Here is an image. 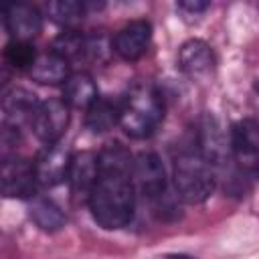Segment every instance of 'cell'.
Listing matches in <instances>:
<instances>
[{"instance_id": "cell-4", "label": "cell", "mask_w": 259, "mask_h": 259, "mask_svg": "<svg viewBox=\"0 0 259 259\" xmlns=\"http://www.w3.org/2000/svg\"><path fill=\"white\" fill-rule=\"evenodd\" d=\"M217 172L210 162L194 146H184L178 150L172 162V184L174 192L182 202L200 204L217 188Z\"/></svg>"}, {"instance_id": "cell-17", "label": "cell", "mask_w": 259, "mask_h": 259, "mask_svg": "<svg viewBox=\"0 0 259 259\" xmlns=\"http://www.w3.org/2000/svg\"><path fill=\"white\" fill-rule=\"evenodd\" d=\"M28 217L30 221L45 233H57L67 225V217L65 212L49 198H40L34 196L32 200H28Z\"/></svg>"}, {"instance_id": "cell-8", "label": "cell", "mask_w": 259, "mask_h": 259, "mask_svg": "<svg viewBox=\"0 0 259 259\" xmlns=\"http://www.w3.org/2000/svg\"><path fill=\"white\" fill-rule=\"evenodd\" d=\"M34 164L22 156H4L2 160V194L4 198L32 200L38 190Z\"/></svg>"}, {"instance_id": "cell-22", "label": "cell", "mask_w": 259, "mask_h": 259, "mask_svg": "<svg viewBox=\"0 0 259 259\" xmlns=\"http://www.w3.org/2000/svg\"><path fill=\"white\" fill-rule=\"evenodd\" d=\"M210 4L208 2H198V0H184V2H178L176 4V8L180 10V12H184V14H194V16H198V14H202L206 8H208Z\"/></svg>"}, {"instance_id": "cell-11", "label": "cell", "mask_w": 259, "mask_h": 259, "mask_svg": "<svg viewBox=\"0 0 259 259\" xmlns=\"http://www.w3.org/2000/svg\"><path fill=\"white\" fill-rule=\"evenodd\" d=\"M4 28L10 40H28L42 30V12L32 4H8L4 8Z\"/></svg>"}, {"instance_id": "cell-9", "label": "cell", "mask_w": 259, "mask_h": 259, "mask_svg": "<svg viewBox=\"0 0 259 259\" xmlns=\"http://www.w3.org/2000/svg\"><path fill=\"white\" fill-rule=\"evenodd\" d=\"M71 158H73V154L61 142H57V144H45L42 150L32 160L34 172H36V178H38V184L45 186V188H53V186L61 184L63 180H67Z\"/></svg>"}, {"instance_id": "cell-12", "label": "cell", "mask_w": 259, "mask_h": 259, "mask_svg": "<svg viewBox=\"0 0 259 259\" xmlns=\"http://www.w3.org/2000/svg\"><path fill=\"white\" fill-rule=\"evenodd\" d=\"M152 40V24L144 18L132 20L121 26L113 36V51L123 61H138L150 47Z\"/></svg>"}, {"instance_id": "cell-3", "label": "cell", "mask_w": 259, "mask_h": 259, "mask_svg": "<svg viewBox=\"0 0 259 259\" xmlns=\"http://www.w3.org/2000/svg\"><path fill=\"white\" fill-rule=\"evenodd\" d=\"M134 182L136 190L144 196L160 221H172L180 217V198L170 190L166 168L156 152H140L134 158Z\"/></svg>"}, {"instance_id": "cell-10", "label": "cell", "mask_w": 259, "mask_h": 259, "mask_svg": "<svg viewBox=\"0 0 259 259\" xmlns=\"http://www.w3.org/2000/svg\"><path fill=\"white\" fill-rule=\"evenodd\" d=\"M97 176H99V154L97 152L83 150V152L73 154L67 182H69V188L75 200H81V202L89 200L93 186L97 182Z\"/></svg>"}, {"instance_id": "cell-21", "label": "cell", "mask_w": 259, "mask_h": 259, "mask_svg": "<svg viewBox=\"0 0 259 259\" xmlns=\"http://www.w3.org/2000/svg\"><path fill=\"white\" fill-rule=\"evenodd\" d=\"M113 51V42H107L103 34H87V49H85V59L91 61H105L107 55Z\"/></svg>"}, {"instance_id": "cell-16", "label": "cell", "mask_w": 259, "mask_h": 259, "mask_svg": "<svg viewBox=\"0 0 259 259\" xmlns=\"http://www.w3.org/2000/svg\"><path fill=\"white\" fill-rule=\"evenodd\" d=\"M119 123V101L109 97H97L95 103L87 109L85 125L93 134H105Z\"/></svg>"}, {"instance_id": "cell-14", "label": "cell", "mask_w": 259, "mask_h": 259, "mask_svg": "<svg viewBox=\"0 0 259 259\" xmlns=\"http://www.w3.org/2000/svg\"><path fill=\"white\" fill-rule=\"evenodd\" d=\"M28 75L32 81H36L40 85H63L71 77L69 61L53 51L40 53L36 57L34 65L30 67Z\"/></svg>"}, {"instance_id": "cell-7", "label": "cell", "mask_w": 259, "mask_h": 259, "mask_svg": "<svg viewBox=\"0 0 259 259\" xmlns=\"http://www.w3.org/2000/svg\"><path fill=\"white\" fill-rule=\"evenodd\" d=\"M69 119H71V107L65 103V99L49 97L38 103L30 127L42 144H57L67 132Z\"/></svg>"}, {"instance_id": "cell-6", "label": "cell", "mask_w": 259, "mask_h": 259, "mask_svg": "<svg viewBox=\"0 0 259 259\" xmlns=\"http://www.w3.org/2000/svg\"><path fill=\"white\" fill-rule=\"evenodd\" d=\"M229 144L237 168L247 176L259 174V121L237 119L229 130Z\"/></svg>"}, {"instance_id": "cell-2", "label": "cell", "mask_w": 259, "mask_h": 259, "mask_svg": "<svg viewBox=\"0 0 259 259\" xmlns=\"http://www.w3.org/2000/svg\"><path fill=\"white\" fill-rule=\"evenodd\" d=\"M164 121V99L156 85L148 81L134 83L119 101V125L134 138H150Z\"/></svg>"}, {"instance_id": "cell-5", "label": "cell", "mask_w": 259, "mask_h": 259, "mask_svg": "<svg viewBox=\"0 0 259 259\" xmlns=\"http://www.w3.org/2000/svg\"><path fill=\"white\" fill-rule=\"evenodd\" d=\"M38 99L24 87H10L2 93V142H18L24 125H30L38 107Z\"/></svg>"}, {"instance_id": "cell-13", "label": "cell", "mask_w": 259, "mask_h": 259, "mask_svg": "<svg viewBox=\"0 0 259 259\" xmlns=\"http://www.w3.org/2000/svg\"><path fill=\"white\" fill-rule=\"evenodd\" d=\"M178 67L190 79H204L214 69V55L208 42L190 38L178 49Z\"/></svg>"}, {"instance_id": "cell-18", "label": "cell", "mask_w": 259, "mask_h": 259, "mask_svg": "<svg viewBox=\"0 0 259 259\" xmlns=\"http://www.w3.org/2000/svg\"><path fill=\"white\" fill-rule=\"evenodd\" d=\"M45 12L53 22L65 26L67 30V28H75L85 18L87 4L77 0H53L45 4Z\"/></svg>"}, {"instance_id": "cell-19", "label": "cell", "mask_w": 259, "mask_h": 259, "mask_svg": "<svg viewBox=\"0 0 259 259\" xmlns=\"http://www.w3.org/2000/svg\"><path fill=\"white\" fill-rule=\"evenodd\" d=\"M85 49H87V34L79 32L77 28H67V30L59 32L51 47L53 53L61 55L69 63L85 57Z\"/></svg>"}, {"instance_id": "cell-20", "label": "cell", "mask_w": 259, "mask_h": 259, "mask_svg": "<svg viewBox=\"0 0 259 259\" xmlns=\"http://www.w3.org/2000/svg\"><path fill=\"white\" fill-rule=\"evenodd\" d=\"M38 53L28 40H10L4 49V61L14 69H28L34 65Z\"/></svg>"}, {"instance_id": "cell-15", "label": "cell", "mask_w": 259, "mask_h": 259, "mask_svg": "<svg viewBox=\"0 0 259 259\" xmlns=\"http://www.w3.org/2000/svg\"><path fill=\"white\" fill-rule=\"evenodd\" d=\"M99 97L97 85L89 73H71V77L63 83V99L69 107L75 109H89L95 99Z\"/></svg>"}, {"instance_id": "cell-23", "label": "cell", "mask_w": 259, "mask_h": 259, "mask_svg": "<svg viewBox=\"0 0 259 259\" xmlns=\"http://www.w3.org/2000/svg\"><path fill=\"white\" fill-rule=\"evenodd\" d=\"M255 93H257V99H259V83L255 85Z\"/></svg>"}, {"instance_id": "cell-1", "label": "cell", "mask_w": 259, "mask_h": 259, "mask_svg": "<svg viewBox=\"0 0 259 259\" xmlns=\"http://www.w3.org/2000/svg\"><path fill=\"white\" fill-rule=\"evenodd\" d=\"M97 154L99 176L87 206L99 227L115 231L127 227L136 212L138 190L134 182V156L119 142L103 146Z\"/></svg>"}]
</instances>
